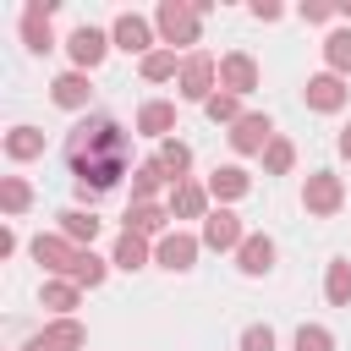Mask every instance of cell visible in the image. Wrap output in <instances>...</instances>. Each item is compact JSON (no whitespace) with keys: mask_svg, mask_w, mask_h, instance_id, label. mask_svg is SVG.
Returning a JSON list of instances; mask_svg holds the SVG:
<instances>
[{"mask_svg":"<svg viewBox=\"0 0 351 351\" xmlns=\"http://www.w3.org/2000/svg\"><path fill=\"white\" fill-rule=\"evenodd\" d=\"M165 208H170V219H208V186H197V181H176Z\"/></svg>","mask_w":351,"mask_h":351,"instance_id":"18","label":"cell"},{"mask_svg":"<svg viewBox=\"0 0 351 351\" xmlns=\"http://www.w3.org/2000/svg\"><path fill=\"white\" fill-rule=\"evenodd\" d=\"M115 44H110V33L104 27H93V22H82V27H71V38H66V55H71V71H93L104 55H110Z\"/></svg>","mask_w":351,"mask_h":351,"instance_id":"5","label":"cell"},{"mask_svg":"<svg viewBox=\"0 0 351 351\" xmlns=\"http://www.w3.org/2000/svg\"><path fill=\"white\" fill-rule=\"evenodd\" d=\"M203 115H208L214 126H236V121H241L247 110H241V99H236V93H225V88H219V93H214V99L203 104Z\"/></svg>","mask_w":351,"mask_h":351,"instance_id":"31","label":"cell"},{"mask_svg":"<svg viewBox=\"0 0 351 351\" xmlns=\"http://www.w3.org/2000/svg\"><path fill=\"white\" fill-rule=\"evenodd\" d=\"M77 296H82V285H71V280H44V291H38V302H44L55 318H71Z\"/></svg>","mask_w":351,"mask_h":351,"instance_id":"27","label":"cell"},{"mask_svg":"<svg viewBox=\"0 0 351 351\" xmlns=\"http://www.w3.org/2000/svg\"><path fill=\"white\" fill-rule=\"evenodd\" d=\"M340 16H346V22H351V0H346V5H340Z\"/></svg>","mask_w":351,"mask_h":351,"instance_id":"40","label":"cell"},{"mask_svg":"<svg viewBox=\"0 0 351 351\" xmlns=\"http://www.w3.org/2000/svg\"><path fill=\"white\" fill-rule=\"evenodd\" d=\"M176 93H181L186 104H208V99L219 93V60H214V55H203V49H192V55L181 60Z\"/></svg>","mask_w":351,"mask_h":351,"instance_id":"3","label":"cell"},{"mask_svg":"<svg viewBox=\"0 0 351 351\" xmlns=\"http://www.w3.org/2000/svg\"><path fill=\"white\" fill-rule=\"evenodd\" d=\"M340 16V5H324V0H307L302 5V22H335Z\"/></svg>","mask_w":351,"mask_h":351,"instance_id":"36","label":"cell"},{"mask_svg":"<svg viewBox=\"0 0 351 351\" xmlns=\"http://www.w3.org/2000/svg\"><path fill=\"white\" fill-rule=\"evenodd\" d=\"M269 143H274V121H269V115H258V110H252V115H241V121L230 126V148H236V154H258V159H263V148H269Z\"/></svg>","mask_w":351,"mask_h":351,"instance_id":"13","label":"cell"},{"mask_svg":"<svg viewBox=\"0 0 351 351\" xmlns=\"http://www.w3.org/2000/svg\"><path fill=\"white\" fill-rule=\"evenodd\" d=\"M241 241H247L241 214H230V208H208V219H203V247H214V252H236Z\"/></svg>","mask_w":351,"mask_h":351,"instance_id":"10","label":"cell"},{"mask_svg":"<svg viewBox=\"0 0 351 351\" xmlns=\"http://www.w3.org/2000/svg\"><path fill=\"white\" fill-rule=\"evenodd\" d=\"M49 99H55L60 110H88V99H93L88 71H60V77L49 82Z\"/></svg>","mask_w":351,"mask_h":351,"instance_id":"20","label":"cell"},{"mask_svg":"<svg viewBox=\"0 0 351 351\" xmlns=\"http://www.w3.org/2000/svg\"><path fill=\"white\" fill-rule=\"evenodd\" d=\"M302 99H307V110H318V115H335V110H346L351 88H346V77H335V71H318V77H307Z\"/></svg>","mask_w":351,"mask_h":351,"instance_id":"9","label":"cell"},{"mask_svg":"<svg viewBox=\"0 0 351 351\" xmlns=\"http://www.w3.org/2000/svg\"><path fill=\"white\" fill-rule=\"evenodd\" d=\"M60 11V0H27L22 5V44L33 55H49L55 49V33H49V16Z\"/></svg>","mask_w":351,"mask_h":351,"instance_id":"7","label":"cell"},{"mask_svg":"<svg viewBox=\"0 0 351 351\" xmlns=\"http://www.w3.org/2000/svg\"><path fill=\"white\" fill-rule=\"evenodd\" d=\"M154 33H159L165 49H176V44H197L203 16H197V5H186V0H159V11H154Z\"/></svg>","mask_w":351,"mask_h":351,"instance_id":"2","label":"cell"},{"mask_svg":"<svg viewBox=\"0 0 351 351\" xmlns=\"http://www.w3.org/2000/svg\"><path fill=\"white\" fill-rule=\"evenodd\" d=\"M126 230L143 236V241H159V236H170V208H159V203H126Z\"/></svg>","mask_w":351,"mask_h":351,"instance_id":"17","label":"cell"},{"mask_svg":"<svg viewBox=\"0 0 351 351\" xmlns=\"http://www.w3.org/2000/svg\"><path fill=\"white\" fill-rule=\"evenodd\" d=\"M137 132H143V137H159V143H165V137L176 132V104H170V99H148V104L137 110Z\"/></svg>","mask_w":351,"mask_h":351,"instance_id":"21","label":"cell"},{"mask_svg":"<svg viewBox=\"0 0 351 351\" xmlns=\"http://www.w3.org/2000/svg\"><path fill=\"white\" fill-rule=\"evenodd\" d=\"M66 165L77 176V192L99 197V192L121 186V176L132 170V132L115 115H88L66 137Z\"/></svg>","mask_w":351,"mask_h":351,"instance_id":"1","label":"cell"},{"mask_svg":"<svg viewBox=\"0 0 351 351\" xmlns=\"http://www.w3.org/2000/svg\"><path fill=\"white\" fill-rule=\"evenodd\" d=\"M154 159H159V170L170 176V186H176V181H186V170H192V148H186L181 137H165Z\"/></svg>","mask_w":351,"mask_h":351,"instance_id":"24","label":"cell"},{"mask_svg":"<svg viewBox=\"0 0 351 351\" xmlns=\"http://www.w3.org/2000/svg\"><path fill=\"white\" fill-rule=\"evenodd\" d=\"M165 186H170V176L159 170V159H143V165L132 170V203H154Z\"/></svg>","mask_w":351,"mask_h":351,"instance_id":"22","label":"cell"},{"mask_svg":"<svg viewBox=\"0 0 351 351\" xmlns=\"http://www.w3.org/2000/svg\"><path fill=\"white\" fill-rule=\"evenodd\" d=\"M236 351H274V329L269 324H247L241 340H236Z\"/></svg>","mask_w":351,"mask_h":351,"instance_id":"35","label":"cell"},{"mask_svg":"<svg viewBox=\"0 0 351 351\" xmlns=\"http://www.w3.org/2000/svg\"><path fill=\"white\" fill-rule=\"evenodd\" d=\"M291 165H296V148H291V137H274V143L263 148V176H291Z\"/></svg>","mask_w":351,"mask_h":351,"instance_id":"33","label":"cell"},{"mask_svg":"<svg viewBox=\"0 0 351 351\" xmlns=\"http://www.w3.org/2000/svg\"><path fill=\"white\" fill-rule=\"evenodd\" d=\"M291 351H335V335H329L324 324H302V329L291 335Z\"/></svg>","mask_w":351,"mask_h":351,"instance_id":"34","label":"cell"},{"mask_svg":"<svg viewBox=\"0 0 351 351\" xmlns=\"http://www.w3.org/2000/svg\"><path fill=\"white\" fill-rule=\"evenodd\" d=\"M219 88H225V93H236V99H247V93L258 88V60H252L247 49L219 55Z\"/></svg>","mask_w":351,"mask_h":351,"instance_id":"11","label":"cell"},{"mask_svg":"<svg viewBox=\"0 0 351 351\" xmlns=\"http://www.w3.org/2000/svg\"><path fill=\"white\" fill-rule=\"evenodd\" d=\"M252 16H258V22H280V16H285V11H280V5H274V0H252Z\"/></svg>","mask_w":351,"mask_h":351,"instance_id":"37","label":"cell"},{"mask_svg":"<svg viewBox=\"0 0 351 351\" xmlns=\"http://www.w3.org/2000/svg\"><path fill=\"white\" fill-rule=\"evenodd\" d=\"M302 208H307V214H318V219L340 214V208H346V181H340L335 170H313V176H307V186H302Z\"/></svg>","mask_w":351,"mask_h":351,"instance_id":"4","label":"cell"},{"mask_svg":"<svg viewBox=\"0 0 351 351\" xmlns=\"http://www.w3.org/2000/svg\"><path fill=\"white\" fill-rule=\"evenodd\" d=\"M27 252H33V258H38V263H44V269H49L55 280H66L82 247H71V241H66V236L55 230V236H33V247H27Z\"/></svg>","mask_w":351,"mask_h":351,"instance_id":"14","label":"cell"},{"mask_svg":"<svg viewBox=\"0 0 351 351\" xmlns=\"http://www.w3.org/2000/svg\"><path fill=\"white\" fill-rule=\"evenodd\" d=\"M340 154H346V159H351V126H346V132H340Z\"/></svg>","mask_w":351,"mask_h":351,"instance_id":"39","label":"cell"},{"mask_svg":"<svg viewBox=\"0 0 351 351\" xmlns=\"http://www.w3.org/2000/svg\"><path fill=\"white\" fill-rule=\"evenodd\" d=\"M110 44L126 49V55H154V22L137 16V11H121L115 27H110Z\"/></svg>","mask_w":351,"mask_h":351,"instance_id":"8","label":"cell"},{"mask_svg":"<svg viewBox=\"0 0 351 351\" xmlns=\"http://www.w3.org/2000/svg\"><path fill=\"white\" fill-rule=\"evenodd\" d=\"M110 269H115V263H104V258H99L93 247H82L66 280H71V285H88V291H93V285H104V274H110Z\"/></svg>","mask_w":351,"mask_h":351,"instance_id":"26","label":"cell"},{"mask_svg":"<svg viewBox=\"0 0 351 351\" xmlns=\"http://www.w3.org/2000/svg\"><path fill=\"white\" fill-rule=\"evenodd\" d=\"M11 252H16V230L5 225V230H0V258H11Z\"/></svg>","mask_w":351,"mask_h":351,"instance_id":"38","label":"cell"},{"mask_svg":"<svg viewBox=\"0 0 351 351\" xmlns=\"http://www.w3.org/2000/svg\"><path fill=\"white\" fill-rule=\"evenodd\" d=\"M27 203H33V186H27L22 176H5V181H0V208L16 219V214H27Z\"/></svg>","mask_w":351,"mask_h":351,"instance_id":"32","label":"cell"},{"mask_svg":"<svg viewBox=\"0 0 351 351\" xmlns=\"http://www.w3.org/2000/svg\"><path fill=\"white\" fill-rule=\"evenodd\" d=\"M148 258H154V247H148L143 236H132V230H121V241H115V252H110V263H115V269H126V274H137V269H148Z\"/></svg>","mask_w":351,"mask_h":351,"instance_id":"23","label":"cell"},{"mask_svg":"<svg viewBox=\"0 0 351 351\" xmlns=\"http://www.w3.org/2000/svg\"><path fill=\"white\" fill-rule=\"evenodd\" d=\"M324 60H329L335 77H351V27H335L324 38Z\"/></svg>","mask_w":351,"mask_h":351,"instance_id":"30","label":"cell"},{"mask_svg":"<svg viewBox=\"0 0 351 351\" xmlns=\"http://www.w3.org/2000/svg\"><path fill=\"white\" fill-rule=\"evenodd\" d=\"M137 71H143V82H170V77H181V60H176V49H154L137 60Z\"/></svg>","mask_w":351,"mask_h":351,"instance_id":"29","label":"cell"},{"mask_svg":"<svg viewBox=\"0 0 351 351\" xmlns=\"http://www.w3.org/2000/svg\"><path fill=\"white\" fill-rule=\"evenodd\" d=\"M82 346H88V329L77 318H55L27 340V351H82Z\"/></svg>","mask_w":351,"mask_h":351,"instance_id":"12","label":"cell"},{"mask_svg":"<svg viewBox=\"0 0 351 351\" xmlns=\"http://www.w3.org/2000/svg\"><path fill=\"white\" fill-rule=\"evenodd\" d=\"M197 252H203V236H192V230H170V236L154 241V263L170 269V274H186L197 263Z\"/></svg>","mask_w":351,"mask_h":351,"instance_id":"6","label":"cell"},{"mask_svg":"<svg viewBox=\"0 0 351 351\" xmlns=\"http://www.w3.org/2000/svg\"><path fill=\"white\" fill-rule=\"evenodd\" d=\"M324 296H329V307H351V258H335V263H329Z\"/></svg>","mask_w":351,"mask_h":351,"instance_id":"28","label":"cell"},{"mask_svg":"<svg viewBox=\"0 0 351 351\" xmlns=\"http://www.w3.org/2000/svg\"><path fill=\"white\" fill-rule=\"evenodd\" d=\"M203 186H208V197L225 208V203H236V197H247V192H252V176H247L241 165H214V176H208Z\"/></svg>","mask_w":351,"mask_h":351,"instance_id":"16","label":"cell"},{"mask_svg":"<svg viewBox=\"0 0 351 351\" xmlns=\"http://www.w3.org/2000/svg\"><path fill=\"white\" fill-rule=\"evenodd\" d=\"M38 154H44V132L38 126H11L5 132V159L22 165V159H38Z\"/></svg>","mask_w":351,"mask_h":351,"instance_id":"25","label":"cell"},{"mask_svg":"<svg viewBox=\"0 0 351 351\" xmlns=\"http://www.w3.org/2000/svg\"><path fill=\"white\" fill-rule=\"evenodd\" d=\"M236 269H241L247 280L269 274V269H274V236H263V230H247V241L236 247Z\"/></svg>","mask_w":351,"mask_h":351,"instance_id":"15","label":"cell"},{"mask_svg":"<svg viewBox=\"0 0 351 351\" xmlns=\"http://www.w3.org/2000/svg\"><path fill=\"white\" fill-rule=\"evenodd\" d=\"M55 219H60V236H66L71 247H93V236L104 230V219H99L93 208H60Z\"/></svg>","mask_w":351,"mask_h":351,"instance_id":"19","label":"cell"}]
</instances>
